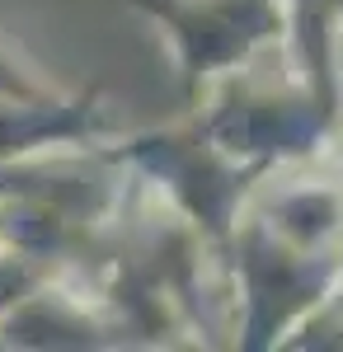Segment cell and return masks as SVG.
<instances>
[{
    "mask_svg": "<svg viewBox=\"0 0 343 352\" xmlns=\"http://www.w3.org/2000/svg\"><path fill=\"white\" fill-rule=\"evenodd\" d=\"M174 47L188 104L249 71L268 43L287 38V0H132Z\"/></svg>",
    "mask_w": 343,
    "mask_h": 352,
    "instance_id": "cell-1",
    "label": "cell"
},
{
    "mask_svg": "<svg viewBox=\"0 0 343 352\" xmlns=\"http://www.w3.org/2000/svg\"><path fill=\"white\" fill-rule=\"evenodd\" d=\"M48 94H56V89L0 38V99H48Z\"/></svg>",
    "mask_w": 343,
    "mask_h": 352,
    "instance_id": "cell-2",
    "label": "cell"
},
{
    "mask_svg": "<svg viewBox=\"0 0 343 352\" xmlns=\"http://www.w3.org/2000/svg\"><path fill=\"white\" fill-rule=\"evenodd\" d=\"M320 146H324V160H329V179L343 184V109H334L329 127H324V136H320Z\"/></svg>",
    "mask_w": 343,
    "mask_h": 352,
    "instance_id": "cell-3",
    "label": "cell"
},
{
    "mask_svg": "<svg viewBox=\"0 0 343 352\" xmlns=\"http://www.w3.org/2000/svg\"><path fill=\"white\" fill-rule=\"evenodd\" d=\"M311 10H320L324 19H329V28L334 33H343V0H306Z\"/></svg>",
    "mask_w": 343,
    "mask_h": 352,
    "instance_id": "cell-4",
    "label": "cell"
},
{
    "mask_svg": "<svg viewBox=\"0 0 343 352\" xmlns=\"http://www.w3.org/2000/svg\"><path fill=\"white\" fill-rule=\"evenodd\" d=\"M0 244H5V235H0Z\"/></svg>",
    "mask_w": 343,
    "mask_h": 352,
    "instance_id": "cell-5",
    "label": "cell"
}]
</instances>
